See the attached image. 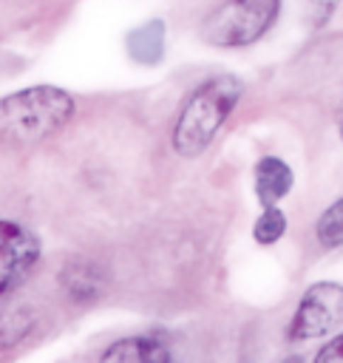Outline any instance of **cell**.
Wrapping results in <instances>:
<instances>
[{"label":"cell","mask_w":343,"mask_h":363,"mask_svg":"<svg viewBox=\"0 0 343 363\" xmlns=\"http://www.w3.org/2000/svg\"><path fill=\"white\" fill-rule=\"evenodd\" d=\"M244 85L232 74H215L204 79L181 105L173 125V147L181 159H196L215 139L218 128L235 111Z\"/></svg>","instance_id":"cell-1"},{"label":"cell","mask_w":343,"mask_h":363,"mask_svg":"<svg viewBox=\"0 0 343 363\" xmlns=\"http://www.w3.org/2000/svg\"><path fill=\"white\" fill-rule=\"evenodd\" d=\"M74 113V99L62 88L37 85L0 102V136L11 142H37L60 130Z\"/></svg>","instance_id":"cell-2"},{"label":"cell","mask_w":343,"mask_h":363,"mask_svg":"<svg viewBox=\"0 0 343 363\" xmlns=\"http://www.w3.org/2000/svg\"><path fill=\"white\" fill-rule=\"evenodd\" d=\"M281 0H221L201 23V40L215 48H241L269 31Z\"/></svg>","instance_id":"cell-3"},{"label":"cell","mask_w":343,"mask_h":363,"mask_svg":"<svg viewBox=\"0 0 343 363\" xmlns=\"http://www.w3.org/2000/svg\"><path fill=\"white\" fill-rule=\"evenodd\" d=\"M343 323V286L332 281H320L303 292L289 320V340H315L329 335Z\"/></svg>","instance_id":"cell-4"},{"label":"cell","mask_w":343,"mask_h":363,"mask_svg":"<svg viewBox=\"0 0 343 363\" xmlns=\"http://www.w3.org/2000/svg\"><path fill=\"white\" fill-rule=\"evenodd\" d=\"M37 261H40L37 235L17 221L0 218V295L17 289L28 278Z\"/></svg>","instance_id":"cell-5"},{"label":"cell","mask_w":343,"mask_h":363,"mask_svg":"<svg viewBox=\"0 0 343 363\" xmlns=\"http://www.w3.org/2000/svg\"><path fill=\"white\" fill-rule=\"evenodd\" d=\"M173 352H170V343L164 335H133V337H122V340H113L105 352H102V360H119V363H162V360H170Z\"/></svg>","instance_id":"cell-6"},{"label":"cell","mask_w":343,"mask_h":363,"mask_svg":"<svg viewBox=\"0 0 343 363\" xmlns=\"http://www.w3.org/2000/svg\"><path fill=\"white\" fill-rule=\"evenodd\" d=\"M292 182H295V176H292L289 164L278 156H264L255 164V196L264 207L281 201L292 190Z\"/></svg>","instance_id":"cell-7"},{"label":"cell","mask_w":343,"mask_h":363,"mask_svg":"<svg viewBox=\"0 0 343 363\" xmlns=\"http://www.w3.org/2000/svg\"><path fill=\"white\" fill-rule=\"evenodd\" d=\"M164 23L147 20L128 34V54L139 65H156L164 57Z\"/></svg>","instance_id":"cell-8"},{"label":"cell","mask_w":343,"mask_h":363,"mask_svg":"<svg viewBox=\"0 0 343 363\" xmlns=\"http://www.w3.org/2000/svg\"><path fill=\"white\" fill-rule=\"evenodd\" d=\"M62 286L71 298L77 301H91V298H99L102 286H105V275L96 264L85 261V258H77L65 267L62 272Z\"/></svg>","instance_id":"cell-9"},{"label":"cell","mask_w":343,"mask_h":363,"mask_svg":"<svg viewBox=\"0 0 343 363\" xmlns=\"http://www.w3.org/2000/svg\"><path fill=\"white\" fill-rule=\"evenodd\" d=\"M315 235H317L320 247H326V250L343 247V199H337L334 204H329L320 213V218L315 224Z\"/></svg>","instance_id":"cell-10"},{"label":"cell","mask_w":343,"mask_h":363,"mask_svg":"<svg viewBox=\"0 0 343 363\" xmlns=\"http://www.w3.org/2000/svg\"><path fill=\"white\" fill-rule=\"evenodd\" d=\"M283 233H286V216H283L275 204H266L264 213L258 216L255 227H252L255 241H258V244H275Z\"/></svg>","instance_id":"cell-11"},{"label":"cell","mask_w":343,"mask_h":363,"mask_svg":"<svg viewBox=\"0 0 343 363\" xmlns=\"http://www.w3.org/2000/svg\"><path fill=\"white\" fill-rule=\"evenodd\" d=\"M315 360H317V363H334V360H343V332L334 335V337L315 354Z\"/></svg>","instance_id":"cell-12"},{"label":"cell","mask_w":343,"mask_h":363,"mask_svg":"<svg viewBox=\"0 0 343 363\" xmlns=\"http://www.w3.org/2000/svg\"><path fill=\"white\" fill-rule=\"evenodd\" d=\"M306 6H309L312 20L320 23V20H326V17L332 14V9L337 6V0H306Z\"/></svg>","instance_id":"cell-13"},{"label":"cell","mask_w":343,"mask_h":363,"mask_svg":"<svg viewBox=\"0 0 343 363\" xmlns=\"http://www.w3.org/2000/svg\"><path fill=\"white\" fill-rule=\"evenodd\" d=\"M340 133H343V111H340Z\"/></svg>","instance_id":"cell-14"}]
</instances>
